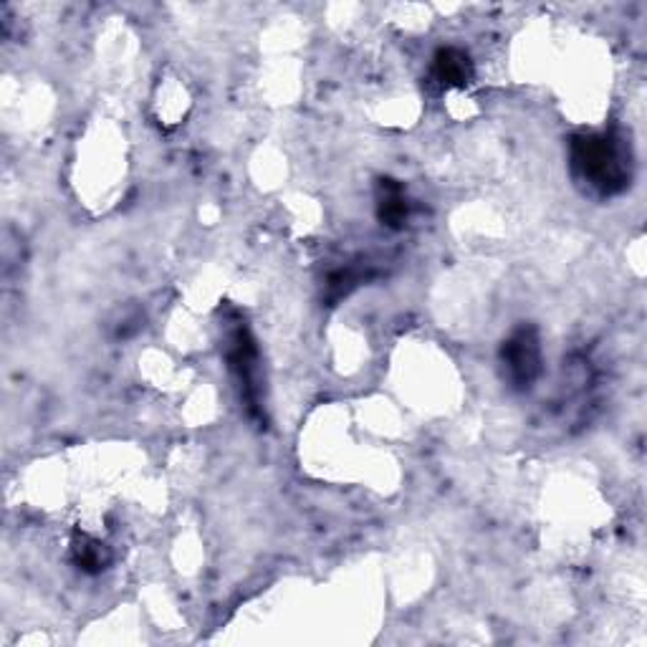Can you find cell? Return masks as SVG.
Here are the masks:
<instances>
[{
    "mask_svg": "<svg viewBox=\"0 0 647 647\" xmlns=\"http://www.w3.org/2000/svg\"><path fill=\"white\" fill-rule=\"evenodd\" d=\"M501 364L511 385L529 390L541 374V344L534 327H518L501 347Z\"/></svg>",
    "mask_w": 647,
    "mask_h": 647,
    "instance_id": "cell-2",
    "label": "cell"
},
{
    "mask_svg": "<svg viewBox=\"0 0 647 647\" xmlns=\"http://www.w3.org/2000/svg\"><path fill=\"white\" fill-rule=\"evenodd\" d=\"M473 62L465 51L448 46L432 58V79L446 89H463L473 81Z\"/></svg>",
    "mask_w": 647,
    "mask_h": 647,
    "instance_id": "cell-4",
    "label": "cell"
},
{
    "mask_svg": "<svg viewBox=\"0 0 647 647\" xmlns=\"http://www.w3.org/2000/svg\"><path fill=\"white\" fill-rule=\"evenodd\" d=\"M569 165L579 183L612 198L633 183V147L617 132H584L569 142Z\"/></svg>",
    "mask_w": 647,
    "mask_h": 647,
    "instance_id": "cell-1",
    "label": "cell"
},
{
    "mask_svg": "<svg viewBox=\"0 0 647 647\" xmlns=\"http://www.w3.org/2000/svg\"><path fill=\"white\" fill-rule=\"evenodd\" d=\"M377 216L382 220V226L387 228H403L410 218V202H407L405 187L397 180H380V190H377Z\"/></svg>",
    "mask_w": 647,
    "mask_h": 647,
    "instance_id": "cell-5",
    "label": "cell"
},
{
    "mask_svg": "<svg viewBox=\"0 0 647 647\" xmlns=\"http://www.w3.org/2000/svg\"><path fill=\"white\" fill-rule=\"evenodd\" d=\"M228 364H231L238 385L243 390V397L249 399V407L255 410L259 407L255 405V393H259V387H255V344L245 327L233 329L231 337H228Z\"/></svg>",
    "mask_w": 647,
    "mask_h": 647,
    "instance_id": "cell-3",
    "label": "cell"
},
{
    "mask_svg": "<svg viewBox=\"0 0 647 647\" xmlns=\"http://www.w3.org/2000/svg\"><path fill=\"white\" fill-rule=\"evenodd\" d=\"M74 559H76V564H79V569L94 574V572H101V569L107 567L109 555H107L105 544L94 541V539H89V536H81V539L74 544Z\"/></svg>",
    "mask_w": 647,
    "mask_h": 647,
    "instance_id": "cell-6",
    "label": "cell"
}]
</instances>
